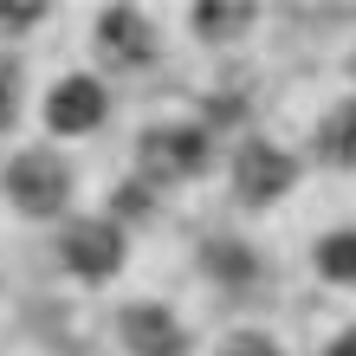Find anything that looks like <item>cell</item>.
I'll use <instances>...</instances> for the list:
<instances>
[{
  "label": "cell",
  "instance_id": "obj_7",
  "mask_svg": "<svg viewBox=\"0 0 356 356\" xmlns=\"http://www.w3.org/2000/svg\"><path fill=\"white\" fill-rule=\"evenodd\" d=\"M246 19H253V13H246L240 0H207V7L195 13V26L201 33H234V26H246Z\"/></svg>",
  "mask_w": 356,
  "mask_h": 356
},
{
  "label": "cell",
  "instance_id": "obj_10",
  "mask_svg": "<svg viewBox=\"0 0 356 356\" xmlns=\"http://www.w3.org/2000/svg\"><path fill=\"white\" fill-rule=\"evenodd\" d=\"M330 356H356V337H343V343H337V350H330Z\"/></svg>",
  "mask_w": 356,
  "mask_h": 356
},
{
  "label": "cell",
  "instance_id": "obj_1",
  "mask_svg": "<svg viewBox=\"0 0 356 356\" xmlns=\"http://www.w3.org/2000/svg\"><path fill=\"white\" fill-rule=\"evenodd\" d=\"M13 195L33 207V214H58V207H65V169H58L52 156H19L13 162Z\"/></svg>",
  "mask_w": 356,
  "mask_h": 356
},
{
  "label": "cell",
  "instance_id": "obj_3",
  "mask_svg": "<svg viewBox=\"0 0 356 356\" xmlns=\"http://www.w3.org/2000/svg\"><path fill=\"white\" fill-rule=\"evenodd\" d=\"M97 117H104V85L97 78H65L52 91V123L58 130H91Z\"/></svg>",
  "mask_w": 356,
  "mask_h": 356
},
{
  "label": "cell",
  "instance_id": "obj_6",
  "mask_svg": "<svg viewBox=\"0 0 356 356\" xmlns=\"http://www.w3.org/2000/svg\"><path fill=\"white\" fill-rule=\"evenodd\" d=\"M318 266H324V279L356 285V234H330V240L318 246Z\"/></svg>",
  "mask_w": 356,
  "mask_h": 356
},
{
  "label": "cell",
  "instance_id": "obj_5",
  "mask_svg": "<svg viewBox=\"0 0 356 356\" xmlns=\"http://www.w3.org/2000/svg\"><path fill=\"white\" fill-rule=\"evenodd\" d=\"M285 181H291V162L279 149H246L240 156V195L246 201H272Z\"/></svg>",
  "mask_w": 356,
  "mask_h": 356
},
{
  "label": "cell",
  "instance_id": "obj_9",
  "mask_svg": "<svg viewBox=\"0 0 356 356\" xmlns=\"http://www.w3.org/2000/svg\"><path fill=\"white\" fill-rule=\"evenodd\" d=\"M227 356H279V350H272L266 337H234V343H227Z\"/></svg>",
  "mask_w": 356,
  "mask_h": 356
},
{
  "label": "cell",
  "instance_id": "obj_4",
  "mask_svg": "<svg viewBox=\"0 0 356 356\" xmlns=\"http://www.w3.org/2000/svg\"><path fill=\"white\" fill-rule=\"evenodd\" d=\"M117 253H123V234H117V227H78V234L65 240V259L78 272H91V279H104V272L117 266Z\"/></svg>",
  "mask_w": 356,
  "mask_h": 356
},
{
  "label": "cell",
  "instance_id": "obj_8",
  "mask_svg": "<svg viewBox=\"0 0 356 356\" xmlns=\"http://www.w3.org/2000/svg\"><path fill=\"white\" fill-rule=\"evenodd\" d=\"M324 143H330V149H337L343 162H356V117H337V123L324 130Z\"/></svg>",
  "mask_w": 356,
  "mask_h": 356
},
{
  "label": "cell",
  "instance_id": "obj_2",
  "mask_svg": "<svg viewBox=\"0 0 356 356\" xmlns=\"http://www.w3.org/2000/svg\"><path fill=\"white\" fill-rule=\"evenodd\" d=\"M123 337H130L136 356H181V330H175V318L162 305H136L123 318Z\"/></svg>",
  "mask_w": 356,
  "mask_h": 356
}]
</instances>
